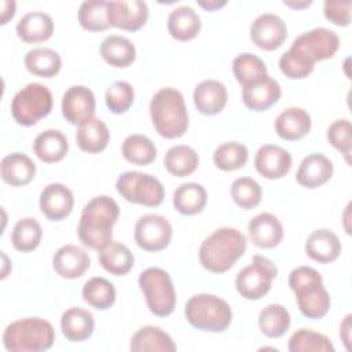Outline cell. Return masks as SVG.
Listing matches in <instances>:
<instances>
[{
    "mask_svg": "<svg viewBox=\"0 0 352 352\" xmlns=\"http://www.w3.org/2000/svg\"><path fill=\"white\" fill-rule=\"evenodd\" d=\"M118 216L120 206L111 197H94L84 205L77 227L81 243L94 250L103 249L111 242L113 227Z\"/></svg>",
    "mask_w": 352,
    "mask_h": 352,
    "instance_id": "1",
    "label": "cell"
},
{
    "mask_svg": "<svg viewBox=\"0 0 352 352\" xmlns=\"http://www.w3.org/2000/svg\"><path fill=\"white\" fill-rule=\"evenodd\" d=\"M246 236L236 228L223 227L206 236L199 246V263L213 274L227 272L246 250Z\"/></svg>",
    "mask_w": 352,
    "mask_h": 352,
    "instance_id": "2",
    "label": "cell"
},
{
    "mask_svg": "<svg viewBox=\"0 0 352 352\" xmlns=\"http://www.w3.org/2000/svg\"><path fill=\"white\" fill-rule=\"evenodd\" d=\"M150 117L155 131L165 139H176L188 128V113L183 94L165 87L154 94L150 102Z\"/></svg>",
    "mask_w": 352,
    "mask_h": 352,
    "instance_id": "3",
    "label": "cell"
},
{
    "mask_svg": "<svg viewBox=\"0 0 352 352\" xmlns=\"http://www.w3.org/2000/svg\"><path fill=\"white\" fill-rule=\"evenodd\" d=\"M289 286L296 294L301 314L308 319H320L330 309V294L323 286L319 271L312 267H297L289 275Z\"/></svg>",
    "mask_w": 352,
    "mask_h": 352,
    "instance_id": "4",
    "label": "cell"
},
{
    "mask_svg": "<svg viewBox=\"0 0 352 352\" xmlns=\"http://www.w3.org/2000/svg\"><path fill=\"white\" fill-rule=\"evenodd\" d=\"M55 341L52 324L43 318H23L11 322L3 333V344L10 352L47 351Z\"/></svg>",
    "mask_w": 352,
    "mask_h": 352,
    "instance_id": "5",
    "label": "cell"
},
{
    "mask_svg": "<svg viewBox=\"0 0 352 352\" xmlns=\"http://www.w3.org/2000/svg\"><path fill=\"white\" fill-rule=\"evenodd\" d=\"M184 315L192 327L209 333H223L232 322L228 302L209 293L192 296L184 307Z\"/></svg>",
    "mask_w": 352,
    "mask_h": 352,
    "instance_id": "6",
    "label": "cell"
},
{
    "mask_svg": "<svg viewBox=\"0 0 352 352\" xmlns=\"http://www.w3.org/2000/svg\"><path fill=\"white\" fill-rule=\"evenodd\" d=\"M139 287L151 314L169 316L176 305V292L169 274L160 267H150L139 275Z\"/></svg>",
    "mask_w": 352,
    "mask_h": 352,
    "instance_id": "7",
    "label": "cell"
},
{
    "mask_svg": "<svg viewBox=\"0 0 352 352\" xmlns=\"http://www.w3.org/2000/svg\"><path fill=\"white\" fill-rule=\"evenodd\" d=\"M52 109L51 91L40 84L30 82L15 94L11 100V114L22 126H32L47 117Z\"/></svg>",
    "mask_w": 352,
    "mask_h": 352,
    "instance_id": "8",
    "label": "cell"
},
{
    "mask_svg": "<svg viewBox=\"0 0 352 352\" xmlns=\"http://www.w3.org/2000/svg\"><path fill=\"white\" fill-rule=\"evenodd\" d=\"M116 188L125 201L148 208L161 205L165 197V188L155 176L138 170L121 173Z\"/></svg>",
    "mask_w": 352,
    "mask_h": 352,
    "instance_id": "9",
    "label": "cell"
},
{
    "mask_svg": "<svg viewBox=\"0 0 352 352\" xmlns=\"http://www.w3.org/2000/svg\"><path fill=\"white\" fill-rule=\"evenodd\" d=\"M276 275V265L270 258L256 254L252 263L236 274V292L246 300H260L270 292Z\"/></svg>",
    "mask_w": 352,
    "mask_h": 352,
    "instance_id": "10",
    "label": "cell"
},
{
    "mask_svg": "<svg viewBox=\"0 0 352 352\" xmlns=\"http://www.w3.org/2000/svg\"><path fill=\"white\" fill-rule=\"evenodd\" d=\"M133 238L138 246L146 252H160L169 246L172 226L161 214L140 216L135 224Z\"/></svg>",
    "mask_w": 352,
    "mask_h": 352,
    "instance_id": "11",
    "label": "cell"
},
{
    "mask_svg": "<svg viewBox=\"0 0 352 352\" xmlns=\"http://www.w3.org/2000/svg\"><path fill=\"white\" fill-rule=\"evenodd\" d=\"M292 47L301 50L316 63L336 55L340 47V37L330 29L315 28L296 37Z\"/></svg>",
    "mask_w": 352,
    "mask_h": 352,
    "instance_id": "12",
    "label": "cell"
},
{
    "mask_svg": "<svg viewBox=\"0 0 352 352\" xmlns=\"http://www.w3.org/2000/svg\"><path fill=\"white\" fill-rule=\"evenodd\" d=\"M148 18L147 4L142 0L107 1V21L110 26L126 32H136Z\"/></svg>",
    "mask_w": 352,
    "mask_h": 352,
    "instance_id": "13",
    "label": "cell"
},
{
    "mask_svg": "<svg viewBox=\"0 0 352 352\" xmlns=\"http://www.w3.org/2000/svg\"><path fill=\"white\" fill-rule=\"evenodd\" d=\"M287 37V26L283 19L275 14L265 12L258 15L250 26V40L265 51L279 48Z\"/></svg>",
    "mask_w": 352,
    "mask_h": 352,
    "instance_id": "14",
    "label": "cell"
},
{
    "mask_svg": "<svg viewBox=\"0 0 352 352\" xmlns=\"http://www.w3.org/2000/svg\"><path fill=\"white\" fill-rule=\"evenodd\" d=\"M62 114L73 125H80L94 117L95 95L84 85H73L62 96Z\"/></svg>",
    "mask_w": 352,
    "mask_h": 352,
    "instance_id": "15",
    "label": "cell"
},
{
    "mask_svg": "<svg viewBox=\"0 0 352 352\" xmlns=\"http://www.w3.org/2000/svg\"><path fill=\"white\" fill-rule=\"evenodd\" d=\"M40 209L51 221H60L67 217L74 206V197L69 187L60 183L45 186L40 194Z\"/></svg>",
    "mask_w": 352,
    "mask_h": 352,
    "instance_id": "16",
    "label": "cell"
},
{
    "mask_svg": "<svg viewBox=\"0 0 352 352\" xmlns=\"http://www.w3.org/2000/svg\"><path fill=\"white\" fill-rule=\"evenodd\" d=\"M256 170L265 179L275 180L286 176L292 168V155L275 144L261 146L254 157Z\"/></svg>",
    "mask_w": 352,
    "mask_h": 352,
    "instance_id": "17",
    "label": "cell"
},
{
    "mask_svg": "<svg viewBox=\"0 0 352 352\" xmlns=\"http://www.w3.org/2000/svg\"><path fill=\"white\" fill-rule=\"evenodd\" d=\"M248 234L254 246L272 249L282 242L283 226L275 214L263 212L250 219L248 224Z\"/></svg>",
    "mask_w": 352,
    "mask_h": 352,
    "instance_id": "18",
    "label": "cell"
},
{
    "mask_svg": "<svg viewBox=\"0 0 352 352\" xmlns=\"http://www.w3.org/2000/svg\"><path fill=\"white\" fill-rule=\"evenodd\" d=\"M89 265L91 260L88 253L70 243L60 246L52 257L54 271L65 279H77L82 276L88 271Z\"/></svg>",
    "mask_w": 352,
    "mask_h": 352,
    "instance_id": "19",
    "label": "cell"
},
{
    "mask_svg": "<svg viewBox=\"0 0 352 352\" xmlns=\"http://www.w3.org/2000/svg\"><path fill=\"white\" fill-rule=\"evenodd\" d=\"M333 176V162L322 153L307 155L296 173V180L305 188H318Z\"/></svg>",
    "mask_w": 352,
    "mask_h": 352,
    "instance_id": "20",
    "label": "cell"
},
{
    "mask_svg": "<svg viewBox=\"0 0 352 352\" xmlns=\"http://www.w3.org/2000/svg\"><path fill=\"white\" fill-rule=\"evenodd\" d=\"M341 250L342 246L338 236L327 228L312 231L305 241L307 256L320 264H327L337 260Z\"/></svg>",
    "mask_w": 352,
    "mask_h": 352,
    "instance_id": "21",
    "label": "cell"
},
{
    "mask_svg": "<svg viewBox=\"0 0 352 352\" xmlns=\"http://www.w3.org/2000/svg\"><path fill=\"white\" fill-rule=\"evenodd\" d=\"M192 98L201 114L214 116L226 107L228 94L223 82L217 80H204L195 87Z\"/></svg>",
    "mask_w": 352,
    "mask_h": 352,
    "instance_id": "22",
    "label": "cell"
},
{
    "mask_svg": "<svg viewBox=\"0 0 352 352\" xmlns=\"http://www.w3.org/2000/svg\"><path fill=\"white\" fill-rule=\"evenodd\" d=\"M311 116L301 107H287L275 120L274 128L283 140L294 142L302 139L311 131Z\"/></svg>",
    "mask_w": 352,
    "mask_h": 352,
    "instance_id": "23",
    "label": "cell"
},
{
    "mask_svg": "<svg viewBox=\"0 0 352 352\" xmlns=\"http://www.w3.org/2000/svg\"><path fill=\"white\" fill-rule=\"evenodd\" d=\"M282 95L280 85L276 80L267 76L263 81L242 88V100L253 111H265L274 106Z\"/></svg>",
    "mask_w": 352,
    "mask_h": 352,
    "instance_id": "24",
    "label": "cell"
},
{
    "mask_svg": "<svg viewBox=\"0 0 352 352\" xmlns=\"http://www.w3.org/2000/svg\"><path fill=\"white\" fill-rule=\"evenodd\" d=\"M52 33L54 21L43 11H30L25 14L16 23L18 37L28 44L47 41Z\"/></svg>",
    "mask_w": 352,
    "mask_h": 352,
    "instance_id": "25",
    "label": "cell"
},
{
    "mask_svg": "<svg viewBox=\"0 0 352 352\" xmlns=\"http://www.w3.org/2000/svg\"><path fill=\"white\" fill-rule=\"evenodd\" d=\"M0 175L3 182L10 186H26L34 179L36 165L23 153H11L1 160Z\"/></svg>",
    "mask_w": 352,
    "mask_h": 352,
    "instance_id": "26",
    "label": "cell"
},
{
    "mask_svg": "<svg viewBox=\"0 0 352 352\" xmlns=\"http://www.w3.org/2000/svg\"><path fill=\"white\" fill-rule=\"evenodd\" d=\"M60 329L69 341L82 342L92 336L95 320L88 309L81 307H72L62 314Z\"/></svg>",
    "mask_w": 352,
    "mask_h": 352,
    "instance_id": "27",
    "label": "cell"
},
{
    "mask_svg": "<svg viewBox=\"0 0 352 352\" xmlns=\"http://www.w3.org/2000/svg\"><path fill=\"white\" fill-rule=\"evenodd\" d=\"M168 32L179 41H188L201 32V18L190 6H180L170 11L168 16Z\"/></svg>",
    "mask_w": 352,
    "mask_h": 352,
    "instance_id": "28",
    "label": "cell"
},
{
    "mask_svg": "<svg viewBox=\"0 0 352 352\" xmlns=\"http://www.w3.org/2000/svg\"><path fill=\"white\" fill-rule=\"evenodd\" d=\"M110 140V132L107 125L96 117L89 118L88 121L78 125L76 132L77 146L91 154L103 151Z\"/></svg>",
    "mask_w": 352,
    "mask_h": 352,
    "instance_id": "29",
    "label": "cell"
},
{
    "mask_svg": "<svg viewBox=\"0 0 352 352\" xmlns=\"http://www.w3.org/2000/svg\"><path fill=\"white\" fill-rule=\"evenodd\" d=\"M33 151L40 161L52 164L66 157L69 151V143L60 131L47 129L36 136L33 142Z\"/></svg>",
    "mask_w": 352,
    "mask_h": 352,
    "instance_id": "30",
    "label": "cell"
},
{
    "mask_svg": "<svg viewBox=\"0 0 352 352\" xmlns=\"http://www.w3.org/2000/svg\"><path fill=\"white\" fill-rule=\"evenodd\" d=\"M129 349L133 352H175L177 349L172 337L157 326H144L131 338Z\"/></svg>",
    "mask_w": 352,
    "mask_h": 352,
    "instance_id": "31",
    "label": "cell"
},
{
    "mask_svg": "<svg viewBox=\"0 0 352 352\" xmlns=\"http://www.w3.org/2000/svg\"><path fill=\"white\" fill-rule=\"evenodd\" d=\"M100 55L113 67H128L136 59V48L129 38L110 34L100 43Z\"/></svg>",
    "mask_w": 352,
    "mask_h": 352,
    "instance_id": "32",
    "label": "cell"
},
{
    "mask_svg": "<svg viewBox=\"0 0 352 352\" xmlns=\"http://www.w3.org/2000/svg\"><path fill=\"white\" fill-rule=\"evenodd\" d=\"M98 260L107 272L116 276L126 275L135 263L133 253L129 250V248L124 243L113 241L99 250Z\"/></svg>",
    "mask_w": 352,
    "mask_h": 352,
    "instance_id": "33",
    "label": "cell"
},
{
    "mask_svg": "<svg viewBox=\"0 0 352 352\" xmlns=\"http://www.w3.org/2000/svg\"><path fill=\"white\" fill-rule=\"evenodd\" d=\"M208 192L199 183H183L173 192V206L184 216H194L204 210Z\"/></svg>",
    "mask_w": 352,
    "mask_h": 352,
    "instance_id": "34",
    "label": "cell"
},
{
    "mask_svg": "<svg viewBox=\"0 0 352 352\" xmlns=\"http://www.w3.org/2000/svg\"><path fill=\"white\" fill-rule=\"evenodd\" d=\"M232 73L242 88L257 84L268 76L264 60L250 52H243L234 58Z\"/></svg>",
    "mask_w": 352,
    "mask_h": 352,
    "instance_id": "35",
    "label": "cell"
},
{
    "mask_svg": "<svg viewBox=\"0 0 352 352\" xmlns=\"http://www.w3.org/2000/svg\"><path fill=\"white\" fill-rule=\"evenodd\" d=\"M199 164V157L197 151L186 144H177L170 147L164 157L165 169L176 176L186 177L195 172Z\"/></svg>",
    "mask_w": 352,
    "mask_h": 352,
    "instance_id": "36",
    "label": "cell"
},
{
    "mask_svg": "<svg viewBox=\"0 0 352 352\" xmlns=\"http://www.w3.org/2000/svg\"><path fill=\"white\" fill-rule=\"evenodd\" d=\"M25 66L34 76L51 78L60 72L62 60L56 51L40 47L28 51L25 55Z\"/></svg>",
    "mask_w": 352,
    "mask_h": 352,
    "instance_id": "37",
    "label": "cell"
},
{
    "mask_svg": "<svg viewBox=\"0 0 352 352\" xmlns=\"http://www.w3.org/2000/svg\"><path fill=\"white\" fill-rule=\"evenodd\" d=\"M122 157L139 166H144L151 164L157 157V147L153 140L144 135L133 133L124 139L121 146Z\"/></svg>",
    "mask_w": 352,
    "mask_h": 352,
    "instance_id": "38",
    "label": "cell"
},
{
    "mask_svg": "<svg viewBox=\"0 0 352 352\" xmlns=\"http://www.w3.org/2000/svg\"><path fill=\"white\" fill-rule=\"evenodd\" d=\"M81 294L88 305L100 311L109 309L116 302L114 285L102 276H94L87 280Z\"/></svg>",
    "mask_w": 352,
    "mask_h": 352,
    "instance_id": "39",
    "label": "cell"
},
{
    "mask_svg": "<svg viewBox=\"0 0 352 352\" xmlns=\"http://www.w3.org/2000/svg\"><path fill=\"white\" fill-rule=\"evenodd\" d=\"M258 327L265 337L279 338L290 327V314L280 304H270L258 314Z\"/></svg>",
    "mask_w": 352,
    "mask_h": 352,
    "instance_id": "40",
    "label": "cell"
},
{
    "mask_svg": "<svg viewBox=\"0 0 352 352\" xmlns=\"http://www.w3.org/2000/svg\"><path fill=\"white\" fill-rule=\"evenodd\" d=\"M43 228L33 217H23L16 221L11 234V243L18 252H32L41 241Z\"/></svg>",
    "mask_w": 352,
    "mask_h": 352,
    "instance_id": "41",
    "label": "cell"
},
{
    "mask_svg": "<svg viewBox=\"0 0 352 352\" xmlns=\"http://www.w3.org/2000/svg\"><path fill=\"white\" fill-rule=\"evenodd\" d=\"M78 23L88 32H103L110 28L107 21V1L89 0L81 3L77 12Z\"/></svg>",
    "mask_w": 352,
    "mask_h": 352,
    "instance_id": "42",
    "label": "cell"
},
{
    "mask_svg": "<svg viewBox=\"0 0 352 352\" xmlns=\"http://www.w3.org/2000/svg\"><path fill=\"white\" fill-rule=\"evenodd\" d=\"M279 69L287 78L300 80L308 77L314 72L315 62L301 50L290 47L289 51L280 55Z\"/></svg>",
    "mask_w": 352,
    "mask_h": 352,
    "instance_id": "43",
    "label": "cell"
},
{
    "mask_svg": "<svg viewBox=\"0 0 352 352\" xmlns=\"http://www.w3.org/2000/svg\"><path fill=\"white\" fill-rule=\"evenodd\" d=\"M249 158V151L245 144L238 142H226L220 144L213 153V162L216 168L224 172L241 169Z\"/></svg>",
    "mask_w": 352,
    "mask_h": 352,
    "instance_id": "44",
    "label": "cell"
},
{
    "mask_svg": "<svg viewBox=\"0 0 352 352\" xmlns=\"http://www.w3.org/2000/svg\"><path fill=\"white\" fill-rule=\"evenodd\" d=\"M290 352L302 351H319V352H334L331 341L320 333L311 329H300L292 334L287 345Z\"/></svg>",
    "mask_w": 352,
    "mask_h": 352,
    "instance_id": "45",
    "label": "cell"
},
{
    "mask_svg": "<svg viewBox=\"0 0 352 352\" xmlns=\"http://www.w3.org/2000/svg\"><path fill=\"white\" fill-rule=\"evenodd\" d=\"M231 197L234 202L245 209H253L261 202V186L252 177H238L231 184Z\"/></svg>",
    "mask_w": 352,
    "mask_h": 352,
    "instance_id": "46",
    "label": "cell"
},
{
    "mask_svg": "<svg viewBox=\"0 0 352 352\" xmlns=\"http://www.w3.org/2000/svg\"><path fill=\"white\" fill-rule=\"evenodd\" d=\"M109 110L114 114H124L131 109L135 100L133 87L128 81H114L104 95Z\"/></svg>",
    "mask_w": 352,
    "mask_h": 352,
    "instance_id": "47",
    "label": "cell"
},
{
    "mask_svg": "<svg viewBox=\"0 0 352 352\" xmlns=\"http://www.w3.org/2000/svg\"><path fill=\"white\" fill-rule=\"evenodd\" d=\"M351 122L346 118H340L331 122L327 128V140L329 143L344 154L346 162H349L351 155Z\"/></svg>",
    "mask_w": 352,
    "mask_h": 352,
    "instance_id": "48",
    "label": "cell"
},
{
    "mask_svg": "<svg viewBox=\"0 0 352 352\" xmlns=\"http://www.w3.org/2000/svg\"><path fill=\"white\" fill-rule=\"evenodd\" d=\"M352 1L327 0L323 4V12L327 21L337 26H348L351 22Z\"/></svg>",
    "mask_w": 352,
    "mask_h": 352,
    "instance_id": "49",
    "label": "cell"
},
{
    "mask_svg": "<svg viewBox=\"0 0 352 352\" xmlns=\"http://www.w3.org/2000/svg\"><path fill=\"white\" fill-rule=\"evenodd\" d=\"M351 318L352 316L348 314L344 318V320H342V323L340 326V336H341L346 349H351V346H349V341H351Z\"/></svg>",
    "mask_w": 352,
    "mask_h": 352,
    "instance_id": "50",
    "label": "cell"
},
{
    "mask_svg": "<svg viewBox=\"0 0 352 352\" xmlns=\"http://www.w3.org/2000/svg\"><path fill=\"white\" fill-rule=\"evenodd\" d=\"M1 25H6L10 19H12L15 14V1H1Z\"/></svg>",
    "mask_w": 352,
    "mask_h": 352,
    "instance_id": "51",
    "label": "cell"
},
{
    "mask_svg": "<svg viewBox=\"0 0 352 352\" xmlns=\"http://www.w3.org/2000/svg\"><path fill=\"white\" fill-rule=\"evenodd\" d=\"M199 7H202L205 11H216L220 10L221 7H224L227 4L226 0H198L197 1Z\"/></svg>",
    "mask_w": 352,
    "mask_h": 352,
    "instance_id": "52",
    "label": "cell"
},
{
    "mask_svg": "<svg viewBox=\"0 0 352 352\" xmlns=\"http://www.w3.org/2000/svg\"><path fill=\"white\" fill-rule=\"evenodd\" d=\"M285 6L293 8V10H301V8H305V7H309L312 4L311 0H302V1H293V0H285L283 1Z\"/></svg>",
    "mask_w": 352,
    "mask_h": 352,
    "instance_id": "53",
    "label": "cell"
}]
</instances>
